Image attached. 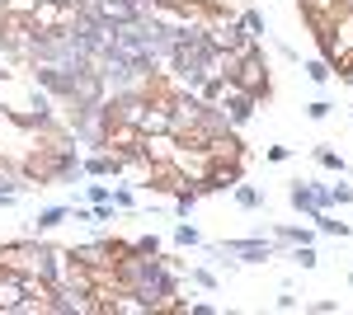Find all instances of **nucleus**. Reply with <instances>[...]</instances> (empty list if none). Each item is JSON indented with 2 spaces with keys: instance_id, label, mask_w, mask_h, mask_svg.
<instances>
[{
  "instance_id": "423d86ee",
  "label": "nucleus",
  "mask_w": 353,
  "mask_h": 315,
  "mask_svg": "<svg viewBox=\"0 0 353 315\" xmlns=\"http://www.w3.org/2000/svg\"><path fill=\"white\" fill-rule=\"evenodd\" d=\"M236 184H241V165H208V174L193 188H198V198H203V193H231Z\"/></svg>"
},
{
  "instance_id": "5701e85b",
  "label": "nucleus",
  "mask_w": 353,
  "mask_h": 315,
  "mask_svg": "<svg viewBox=\"0 0 353 315\" xmlns=\"http://www.w3.org/2000/svg\"><path fill=\"white\" fill-rule=\"evenodd\" d=\"M174 245H179V250H193V245H203V236H198L193 226H174Z\"/></svg>"
},
{
  "instance_id": "f03ea898",
  "label": "nucleus",
  "mask_w": 353,
  "mask_h": 315,
  "mask_svg": "<svg viewBox=\"0 0 353 315\" xmlns=\"http://www.w3.org/2000/svg\"><path fill=\"white\" fill-rule=\"evenodd\" d=\"M212 259H236V263H269L273 259V240L250 236V240H221V245H208Z\"/></svg>"
},
{
  "instance_id": "cd10ccee",
  "label": "nucleus",
  "mask_w": 353,
  "mask_h": 315,
  "mask_svg": "<svg viewBox=\"0 0 353 315\" xmlns=\"http://www.w3.org/2000/svg\"><path fill=\"white\" fill-rule=\"evenodd\" d=\"M264 156H269V160H273V165H283V160L292 156V151H288V146H269V151H264Z\"/></svg>"
},
{
  "instance_id": "a211bd4d",
  "label": "nucleus",
  "mask_w": 353,
  "mask_h": 315,
  "mask_svg": "<svg viewBox=\"0 0 353 315\" xmlns=\"http://www.w3.org/2000/svg\"><path fill=\"white\" fill-rule=\"evenodd\" d=\"M231 193H236V203H241V207H259V203H264V193H259L254 184H236Z\"/></svg>"
},
{
  "instance_id": "b1692460",
  "label": "nucleus",
  "mask_w": 353,
  "mask_h": 315,
  "mask_svg": "<svg viewBox=\"0 0 353 315\" xmlns=\"http://www.w3.org/2000/svg\"><path fill=\"white\" fill-rule=\"evenodd\" d=\"M330 203H334V207H349V203H353V188L349 184H330Z\"/></svg>"
},
{
  "instance_id": "aec40b11",
  "label": "nucleus",
  "mask_w": 353,
  "mask_h": 315,
  "mask_svg": "<svg viewBox=\"0 0 353 315\" xmlns=\"http://www.w3.org/2000/svg\"><path fill=\"white\" fill-rule=\"evenodd\" d=\"M292 263H297V268H316V263H321V254H316L311 245H292Z\"/></svg>"
},
{
  "instance_id": "f3484780",
  "label": "nucleus",
  "mask_w": 353,
  "mask_h": 315,
  "mask_svg": "<svg viewBox=\"0 0 353 315\" xmlns=\"http://www.w3.org/2000/svg\"><path fill=\"white\" fill-rule=\"evenodd\" d=\"M301 71H306V76L316 80V85H325V80H330V76H334V66H330L325 57H316V61H306V66H301Z\"/></svg>"
},
{
  "instance_id": "bb28decb",
  "label": "nucleus",
  "mask_w": 353,
  "mask_h": 315,
  "mask_svg": "<svg viewBox=\"0 0 353 315\" xmlns=\"http://www.w3.org/2000/svg\"><path fill=\"white\" fill-rule=\"evenodd\" d=\"M306 118H316V123H321V118H330V104H325V99H316V104H306Z\"/></svg>"
},
{
  "instance_id": "ddd939ff",
  "label": "nucleus",
  "mask_w": 353,
  "mask_h": 315,
  "mask_svg": "<svg viewBox=\"0 0 353 315\" xmlns=\"http://www.w3.org/2000/svg\"><path fill=\"white\" fill-rule=\"evenodd\" d=\"M0 193H10V198L24 193V174H19V165H5V160H0Z\"/></svg>"
},
{
  "instance_id": "2eb2a0df",
  "label": "nucleus",
  "mask_w": 353,
  "mask_h": 315,
  "mask_svg": "<svg viewBox=\"0 0 353 315\" xmlns=\"http://www.w3.org/2000/svg\"><path fill=\"white\" fill-rule=\"evenodd\" d=\"M311 221H316V231H325V236H349V221H334L330 212H316Z\"/></svg>"
},
{
  "instance_id": "f704fd0d",
  "label": "nucleus",
  "mask_w": 353,
  "mask_h": 315,
  "mask_svg": "<svg viewBox=\"0 0 353 315\" xmlns=\"http://www.w3.org/2000/svg\"><path fill=\"white\" fill-rule=\"evenodd\" d=\"M349 85H353V76H349Z\"/></svg>"
},
{
  "instance_id": "393cba45",
  "label": "nucleus",
  "mask_w": 353,
  "mask_h": 315,
  "mask_svg": "<svg viewBox=\"0 0 353 315\" xmlns=\"http://www.w3.org/2000/svg\"><path fill=\"white\" fill-rule=\"evenodd\" d=\"M33 5H38V0H5V14H19V19H28V14H33Z\"/></svg>"
},
{
  "instance_id": "c85d7f7f",
  "label": "nucleus",
  "mask_w": 353,
  "mask_h": 315,
  "mask_svg": "<svg viewBox=\"0 0 353 315\" xmlns=\"http://www.w3.org/2000/svg\"><path fill=\"white\" fill-rule=\"evenodd\" d=\"M113 207H132V193L128 188H113Z\"/></svg>"
},
{
  "instance_id": "9d476101",
  "label": "nucleus",
  "mask_w": 353,
  "mask_h": 315,
  "mask_svg": "<svg viewBox=\"0 0 353 315\" xmlns=\"http://www.w3.org/2000/svg\"><path fill=\"white\" fill-rule=\"evenodd\" d=\"M288 203H292V207H297L301 216H306V221H311V216L321 212V207H316V188H311V184H301V179H297L292 188H288Z\"/></svg>"
},
{
  "instance_id": "9b49d317",
  "label": "nucleus",
  "mask_w": 353,
  "mask_h": 315,
  "mask_svg": "<svg viewBox=\"0 0 353 315\" xmlns=\"http://www.w3.org/2000/svg\"><path fill=\"white\" fill-rule=\"evenodd\" d=\"M66 216H71V207H61V203H57V207H43L38 216H33V231H28V236H43V231H57V226H61Z\"/></svg>"
},
{
  "instance_id": "7ed1b4c3",
  "label": "nucleus",
  "mask_w": 353,
  "mask_h": 315,
  "mask_svg": "<svg viewBox=\"0 0 353 315\" xmlns=\"http://www.w3.org/2000/svg\"><path fill=\"white\" fill-rule=\"evenodd\" d=\"M231 80L241 85L245 94H254V99H269V90H273V85H269V61H264V52H259V57H245Z\"/></svg>"
},
{
  "instance_id": "20e7f679",
  "label": "nucleus",
  "mask_w": 353,
  "mask_h": 315,
  "mask_svg": "<svg viewBox=\"0 0 353 315\" xmlns=\"http://www.w3.org/2000/svg\"><path fill=\"white\" fill-rule=\"evenodd\" d=\"M71 19H76V5H57V0H38L28 14V24L38 33H61V28H71Z\"/></svg>"
},
{
  "instance_id": "0eeeda50",
  "label": "nucleus",
  "mask_w": 353,
  "mask_h": 315,
  "mask_svg": "<svg viewBox=\"0 0 353 315\" xmlns=\"http://www.w3.org/2000/svg\"><path fill=\"white\" fill-rule=\"evenodd\" d=\"M104 151H123V156L141 151V128H137V123H109V132H104Z\"/></svg>"
},
{
  "instance_id": "6e6552de",
  "label": "nucleus",
  "mask_w": 353,
  "mask_h": 315,
  "mask_svg": "<svg viewBox=\"0 0 353 315\" xmlns=\"http://www.w3.org/2000/svg\"><path fill=\"white\" fill-rule=\"evenodd\" d=\"M90 10H94V14H99L104 24H113V28H118V24H137V19H141L132 0H94Z\"/></svg>"
},
{
  "instance_id": "a878e982",
  "label": "nucleus",
  "mask_w": 353,
  "mask_h": 315,
  "mask_svg": "<svg viewBox=\"0 0 353 315\" xmlns=\"http://www.w3.org/2000/svg\"><path fill=\"white\" fill-rule=\"evenodd\" d=\"M90 203L99 207V203H113V188L109 184H90Z\"/></svg>"
},
{
  "instance_id": "473e14b6",
  "label": "nucleus",
  "mask_w": 353,
  "mask_h": 315,
  "mask_svg": "<svg viewBox=\"0 0 353 315\" xmlns=\"http://www.w3.org/2000/svg\"><path fill=\"white\" fill-rule=\"evenodd\" d=\"M0 19H5V0H0Z\"/></svg>"
},
{
  "instance_id": "72a5a7b5",
  "label": "nucleus",
  "mask_w": 353,
  "mask_h": 315,
  "mask_svg": "<svg viewBox=\"0 0 353 315\" xmlns=\"http://www.w3.org/2000/svg\"><path fill=\"white\" fill-rule=\"evenodd\" d=\"M344 10H353V0H344Z\"/></svg>"
},
{
  "instance_id": "f257e3e1",
  "label": "nucleus",
  "mask_w": 353,
  "mask_h": 315,
  "mask_svg": "<svg viewBox=\"0 0 353 315\" xmlns=\"http://www.w3.org/2000/svg\"><path fill=\"white\" fill-rule=\"evenodd\" d=\"M33 48H38V28L28 24V19H19V14H5L0 19V52L28 66L33 61Z\"/></svg>"
},
{
  "instance_id": "4be33fe9",
  "label": "nucleus",
  "mask_w": 353,
  "mask_h": 315,
  "mask_svg": "<svg viewBox=\"0 0 353 315\" xmlns=\"http://www.w3.org/2000/svg\"><path fill=\"white\" fill-rule=\"evenodd\" d=\"M316 160H321L325 170H339V174H344V156H339V151H330V146H316Z\"/></svg>"
},
{
  "instance_id": "412c9836",
  "label": "nucleus",
  "mask_w": 353,
  "mask_h": 315,
  "mask_svg": "<svg viewBox=\"0 0 353 315\" xmlns=\"http://www.w3.org/2000/svg\"><path fill=\"white\" fill-rule=\"evenodd\" d=\"M189 283H193V287L217 292V273H212V268H189Z\"/></svg>"
},
{
  "instance_id": "c756f323",
  "label": "nucleus",
  "mask_w": 353,
  "mask_h": 315,
  "mask_svg": "<svg viewBox=\"0 0 353 315\" xmlns=\"http://www.w3.org/2000/svg\"><path fill=\"white\" fill-rule=\"evenodd\" d=\"M278 311H297V296L292 292H278Z\"/></svg>"
},
{
  "instance_id": "1a4fd4ad",
  "label": "nucleus",
  "mask_w": 353,
  "mask_h": 315,
  "mask_svg": "<svg viewBox=\"0 0 353 315\" xmlns=\"http://www.w3.org/2000/svg\"><path fill=\"white\" fill-rule=\"evenodd\" d=\"M81 263H90V268H104V263H118V254H113V240H90V245H76L71 250Z\"/></svg>"
},
{
  "instance_id": "dca6fc26",
  "label": "nucleus",
  "mask_w": 353,
  "mask_h": 315,
  "mask_svg": "<svg viewBox=\"0 0 353 315\" xmlns=\"http://www.w3.org/2000/svg\"><path fill=\"white\" fill-rule=\"evenodd\" d=\"M241 24H245V33H250V38H264V33H269V24H264V14H259V10H245Z\"/></svg>"
},
{
  "instance_id": "7c9ffc66",
  "label": "nucleus",
  "mask_w": 353,
  "mask_h": 315,
  "mask_svg": "<svg viewBox=\"0 0 353 315\" xmlns=\"http://www.w3.org/2000/svg\"><path fill=\"white\" fill-rule=\"evenodd\" d=\"M311 311H316V315H334V311H339V301H316Z\"/></svg>"
},
{
  "instance_id": "39448f33",
  "label": "nucleus",
  "mask_w": 353,
  "mask_h": 315,
  "mask_svg": "<svg viewBox=\"0 0 353 315\" xmlns=\"http://www.w3.org/2000/svg\"><path fill=\"white\" fill-rule=\"evenodd\" d=\"M208 160L212 165H245V141L236 136V128L231 132H217V136H208Z\"/></svg>"
},
{
  "instance_id": "2f4dec72",
  "label": "nucleus",
  "mask_w": 353,
  "mask_h": 315,
  "mask_svg": "<svg viewBox=\"0 0 353 315\" xmlns=\"http://www.w3.org/2000/svg\"><path fill=\"white\" fill-rule=\"evenodd\" d=\"M10 203H14V198H10V193H0V207H10Z\"/></svg>"
},
{
  "instance_id": "6ab92c4d",
  "label": "nucleus",
  "mask_w": 353,
  "mask_h": 315,
  "mask_svg": "<svg viewBox=\"0 0 353 315\" xmlns=\"http://www.w3.org/2000/svg\"><path fill=\"white\" fill-rule=\"evenodd\" d=\"M128 254H161V240L156 236H137V240H128Z\"/></svg>"
},
{
  "instance_id": "4468645a",
  "label": "nucleus",
  "mask_w": 353,
  "mask_h": 315,
  "mask_svg": "<svg viewBox=\"0 0 353 315\" xmlns=\"http://www.w3.org/2000/svg\"><path fill=\"white\" fill-rule=\"evenodd\" d=\"M273 240H278V245H311V231H306V226H278Z\"/></svg>"
},
{
  "instance_id": "f8f14e48",
  "label": "nucleus",
  "mask_w": 353,
  "mask_h": 315,
  "mask_svg": "<svg viewBox=\"0 0 353 315\" xmlns=\"http://www.w3.org/2000/svg\"><path fill=\"white\" fill-rule=\"evenodd\" d=\"M221 108H226L231 128H241V123H250V118H254V108H259V99H254V94H241V99H231V104H221Z\"/></svg>"
}]
</instances>
